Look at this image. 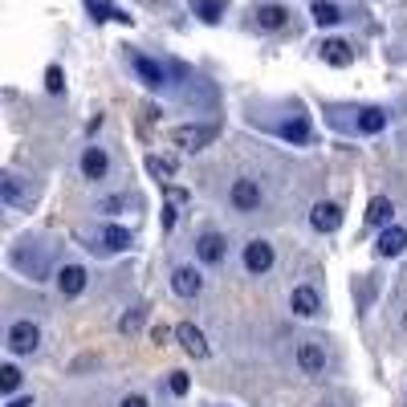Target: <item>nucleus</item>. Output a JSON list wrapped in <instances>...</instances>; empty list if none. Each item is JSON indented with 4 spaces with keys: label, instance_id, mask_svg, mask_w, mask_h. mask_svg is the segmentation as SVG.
Here are the masks:
<instances>
[{
    "label": "nucleus",
    "instance_id": "7ed1b4c3",
    "mask_svg": "<svg viewBox=\"0 0 407 407\" xmlns=\"http://www.w3.org/2000/svg\"><path fill=\"white\" fill-rule=\"evenodd\" d=\"M244 269H248V273H269V269H273V244L269 241L244 244Z\"/></svg>",
    "mask_w": 407,
    "mask_h": 407
},
{
    "label": "nucleus",
    "instance_id": "423d86ee",
    "mask_svg": "<svg viewBox=\"0 0 407 407\" xmlns=\"http://www.w3.org/2000/svg\"><path fill=\"white\" fill-rule=\"evenodd\" d=\"M297 367L306 374H322L326 371V350H322V342H302L297 346Z\"/></svg>",
    "mask_w": 407,
    "mask_h": 407
},
{
    "label": "nucleus",
    "instance_id": "c85d7f7f",
    "mask_svg": "<svg viewBox=\"0 0 407 407\" xmlns=\"http://www.w3.org/2000/svg\"><path fill=\"white\" fill-rule=\"evenodd\" d=\"M188 387H192V379L183 371H171V391H176V395H188Z\"/></svg>",
    "mask_w": 407,
    "mask_h": 407
},
{
    "label": "nucleus",
    "instance_id": "f257e3e1",
    "mask_svg": "<svg viewBox=\"0 0 407 407\" xmlns=\"http://www.w3.org/2000/svg\"><path fill=\"white\" fill-rule=\"evenodd\" d=\"M220 134V127H176L171 130V143L176 147H183V151H200V147H208L212 139Z\"/></svg>",
    "mask_w": 407,
    "mask_h": 407
},
{
    "label": "nucleus",
    "instance_id": "393cba45",
    "mask_svg": "<svg viewBox=\"0 0 407 407\" xmlns=\"http://www.w3.org/2000/svg\"><path fill=\"white\" fill-rule=\"evenodd\" d=\"M16 387H21V371H16L13 362H8V367H0V391H4V395H13Z\"/></svg>",
    "mask_w": 407,
    "mask_h": 407
},
{
    "label": "nucleus",
    "instance_id": "4be33fe9",
    "mask_svg": "<svg viewBox=\"0 0 407 407\" xmlns=\"http://www.w3.org/2000/svg\"><path fill=\"white\" fill-rule=\"evenodd\" d=\"M309 13H314V21H318L322 29H326V25H338V21H342V13L334 8V4H326V0H314V8H309Z\"/></svg>",
    "mask_w": 407,
    "mask_h": 407
},
{
    "label": "nucleus",
    "instance_id": "c756f323",
    "mask_svg": "<svg viewBox=\"0 0 407 407\" xmlns=\"http://www.w3.org/2000/svg\"><path fill=\"white\" fill-rule=\"evenodd\" d=\"M151 338H155V342L163 346V342L171 338V330H167V326H155V330H151Z\"/></svg>",
    "mask_w": 407,
    "mask_h": 407
},
{
    "label": "nucleus",
    "instance_id": "dca6fc26",
    "mask_svg": "<svg viewBox=\"0 0 407 407\" xmlns=\"http://www.w3.org/2000/svg\"><path fill=\"white\" fill-rule=\"evenodd\" d=\"M383 127H387V114L379 110V106H367V110H358V130H362V134H379Z\"/></svg>",
    "mask_w": 407,
    "mask_h": 407
},
{
    "label": "nucleus",
    "instance_id": "20e7f679",
    "mask_svg": "<svg viewBox=\"0 0 407 407\" xmlns=\"http://www.w3.org/2000/svg\"><path fill=\"white\" fill-rule=\"evenodd\" d=\"M309 224L318 228V232H338L342 208L334 204V200H322V204H314V212H309Z\"/></svg>",
    "mask_w": 407,
    "mask_h": 407
},
{
    "label": "nucleus",
    "instance_id": "aec40b11",
    "mask_svg": "<svg viewBox=\"0 0 407 407\" xmlns=\"http://www.w3.org/2000/svg\"><path fill=\"white\" fill-rule=\"evenodd\" d=\"M192 8L200 21H208V25H216L220 16H224V0H192Z\"/></svg>",
    "mask_w": 407,
    "mask_h": 407
},
{
    "label": "nucleus",
    "instance_id": "2f4dec72",
    "mask_svg": "<svg viewBox=\"0 0 407 407\" xmlns=\"http://www.w3.org/2000/svg\"><path fill=\"white\" fill-rule=\"evenodd\" d=\"M4 407H33V399H29V395H21V399H8Z\"/></svg>",
    "mask_w": 407,
    "mask_h": 407
},
{
    "label": "nucleus",
    "instance_id": "1a4fd4ad",
    "mask_svg": "<svg viewBox=\"0 0 407 407\" xmlns=\"http://www.w3.org/2000/svg\"><path fill=\"white\" fill-rule=\"evenodd\" d=\"M171 290H176L179 297H195V293L204 290V277L195 273L192 265H179L176 273H171Z\"/></svg>",
    "mask_w": 407,
    "mask_h": 407
},
{
    "label": "nucleus",
    "instance_id": "f03ea898",
    "mask_svg": "<svg viewBox=\"0 0 407 407\" xmlns=\"http://www.w3.org/2000/svg\"><path fill=\"white\" fill-rule=\"evenodd\" d=\"M37 342H41V330L33 322H13L8 326V350H13V355H33Z\"/></svg>",
    "mask_w": 407,
    "mask_h": 407
},
{
    "label": "nucleus",
    "instance_id": "f3484780",
    "mask_svg": "<svg viewBox=\"0 0 407 407\" xmlns=\"http://www.w3.org/2000/svg\"><path fill=\"white\" fill-rule=\"evenodd\" d=\"M391 212H395V208H391L387 195H374L371 204H367V224H374V228H379V224H391Z\"/></svg>",
    "mask_w": 407,
    "mask_h": 407
},
{
    "label": "nucleus",
    "instance_id": "9b49d317",
    "mask_svg": "<svg viewBox=\"0 0 407 407\" xmlns=\"http://www.w3.org/2000/svg\"><path fill=\"white\" fill-rule=\"evenodd\" d=\"M290 306H293V314H297V318H314V314L322 309V302H318V290L297 285V290H293V297H290Z\"/></svg>",
    "mask_w": 407,
    "mask_h": 407
},
{
    "label": "nucleus",
    "instance_id": "ddd939ff",
    "mask_svg": "<svg viewBox=\"0 0 407 407\" xmlns=\"http://www.w3.org/2000/svg\"><path fill=\"white\" fill-rule=\"evenodd\" d=\"M106 167H110V159H106L102 147H86V151H81V176L86 179H102Z\"/></svg>",
    "mask_w": 407,
    "mask_h": 407
},
{
    "label": "nucleus",
    "instance_id": "0eeeda50",
    "mask_svg": "<svg viewBox=\"0 0 407 407\" xmlns=\"http://www.w3.org/2000/svg\"><path fill=\"white\" fill-rule=\"evenodd\" d=\"M130 65L139 69V78H143L147 86H151V90H159L163 81H167V69H163L159 62H151L147 53H130Z\"/></svg>",
    "mask_w": 407,
    "mask_h": 407
},
{
    "label": "nucleus",
    "instance_id": "2eb2a0df",
    "mask_svg": "<svg viewBox=\"0 0 407 407\" xmlns=\"http://www.w3.org/2000/svg\"><path fill=\"white\" fill-rule=\"evenodd\" d=\"M322 57L330 65H338V69H346V65L355 62V53H350V45L346 41H338V37H330V41H322Z\"/></svg>",
    "mask_w": 407,
    "mask_h": 407
},
{
    "label": "nucleus",
    "instance_id": "39448f33",
    "mask_svg": "<svg viewBox=\"0 0 407 407\" xmlns=\"http://www.w3.org/2000/svg\"><path fill=\"white\" fill-rule=\"evenodd\" d=\"M257 204H260V183L257 179H236V183H232V208L253 212Z\"/></svg>",
    "mask_w": 407,
    "mask_h": 407
},
{
    "label": "nucleus",
    "instance_id": "cd10ccee",
    "mask_svg": "<svg viewBox=\"0 0 407 407\" xmlns=\"http://www.w3.org/2000/svg\"><path fill=\"white\" fill-rule=\"evenodd\" d=\"M139 326H143V309H130V314H122V322H118V330H122V334H134Z\"/></svg>",
    "mask_w": 407,
    "mask_h": 407
},
{
    "label": "nucleus",
    "instance_id": "6ab92c4d",
    "mask_svg": "<svg viewBox=\"0 0 407 407\" xmlns=\"http://www.w3.org/2000/svg\"><path fill=\"white\" fill-rule=\"evenodd\" d=\"M102 244H106L110 253H122V248L130 244V232L127 228H118V224H106L102 228Z\"/></svg>",
    "mask_w": 407,
    "mask_h": 407
},
{
    "label": "nucleus",
    "instance_id": "a211bd4d",
    "mask_svg": "<svg viewBox=\"0 0 407 407\" xmlns=\"http://www.w3.org/2000/svg\"><path fill=\"white\" fill-rule=\"evenodd\" d=\"M290 21V13L281 8V4H265V8H257V25L260 29H281Z\"/></svg>",
    "mask_w": 407,
    "mask_h": 407
},
{
    "label": "nucleus",
    "instance_id": "f8f14e48",
    "mask_svg": "<svg viewBox=\"0 0 407 407\" xmlns=\"http://www.w3.org/2000/svg\"><path fill=\"white\" fill-rule=\"evenodd\" d=\"M57 290H62L65 297H78V293L86 290V269H81V265H65V269H57Z\"/></svg>",
    "mask_w": 407,
    "mask_h": 407
},
{
    "label": "nucleus",
    "instance_id": "7c9ffc66",
    "mask_svg": "<svg viewBox=\"0 0 407 407\" xmlns=\"http://www.w3.org/2000/svg\"><path fill=\"white\" fill-rule=\"evenodd\" d=\"M122 407H147V399H143V395H127V399H122Z\"/></svg>",
    "mask_w": 407,
    "mask_h": 407
},
{
    "label": "nucleus",
    "instance_id": "bb28decb",
    "mask_svg": "<svg viewBox=\"0 0 407 407\" xmlns=\"http://www.w3.org/2000/svg\"><path fill=\"white\" fill-rule=\"evenodd\" d=\"M281 134H285V139H293V143H306V139H309V127L297 118V122H285V127H281Z\"/></svg>",
    "mask_w": 407,
    "mask_h": 407
},
{
    "label": "nucleus",
    "instance_id": "9d476101",
    "mask_svg": "<svg viewBox=\"0 0 407 407\" xmlns=\"http://www.w3.org/2000/svg\"><path fill=\"white\" fill-rule=\"evenodd\" d=\"M176 338H179V346L188 350V355H195V358H208V338L195 330L192 322H183V326H176Z\"/></svg>",
    "mask_w": 407,
    "mask_h": 407
},
{
    "label": "nucleus",
    "instance_id": "5701e85b",
    "mask_svg": "<svg viewBox=\"0 0 407 407\" xmlns=\"http://www.w3.org/2000/svg\"><path fill=\"white\" fill-rule=\"evenodd\" d=\"M0 195H4V204H21V200H25V192H21V179H16V176H4V179H0Z\"/></svg>",
    "mask_w": 407,
    "mask_h": 407
},
{
    "label": "nucleus",
    "instance_id": "6e6552de",
    "mask_svg": "<svg viewBox=\"0 0 407 407\" xmlns=\"http://www.w3.org/2000/svg\"><path fill=\"white\" fill-rule=\"evenodd\" d=\"M195 253H200V260H208V265H220L228 253V241L220 232H204V236L195 241Z\"/></svg>",
    "mask_w": 407,
    "mask_h": 407
},
{
    "label": "nucleus",
    "instance_id": "4468645a",
    "mask_svg": "<svg viewBox=\"0 0 407 407\" xmlns=\"http://www.w3.org/2000/svg\"><path fill=\"white\" fill-rule=\"evenodd\" d=\"M403 244H407V232H403L399 224H391L387 232L379 236V244H374V253H379V257H399V253H403Z\"/></svg>",
    "mask_w": 407,
    "mask_h": 407
},
{
    "label": "nucleus",
    "instance_id": "a878e982",
    "mask_svg": "<svg viewBox=\"0 0 407 407\" xmlns=\"http://www.w3.org/2000/svg\"><path fill=\"white\" fill-rule=\"evenodd\" d=\"M45 90H49V94H62V90H65L62 65H49V69H45Z\"/></svg>",
    "mask_w": 407,
    "mask_h": 407
},
{
    "label": "nucleus",
    "instance_id": "b1692460",
    "mask_svg": "<svg viewBox=\"0 0 407 407\" xmlns=\"http://www.w3.org/2000/svg\"><path fill=\"white\" fill-rule=\"evenodd\" d=\"M86 8H90V16H94L98 25H102V21H114V16H118V8H110V0H86Z\"/></svg>",
    "mask_w": 407,
    "mask_h": 407
},
{
    "label": "nucleus",
    "instance_id": "412c9836",
    "mask_svg": "<svg viewBox=\"0 0 407 407\" xmlns=\"http://www.w3.org/2000/svg\"><path fill=\"white\" fill-rule=\"evenodd\" d=\"M147 171L159 179V183H167V179L176 176V159H163V155H147Z\"/></svg>",
    "mask_w": 407,
    "mask_h": 407
}]
</instances>
